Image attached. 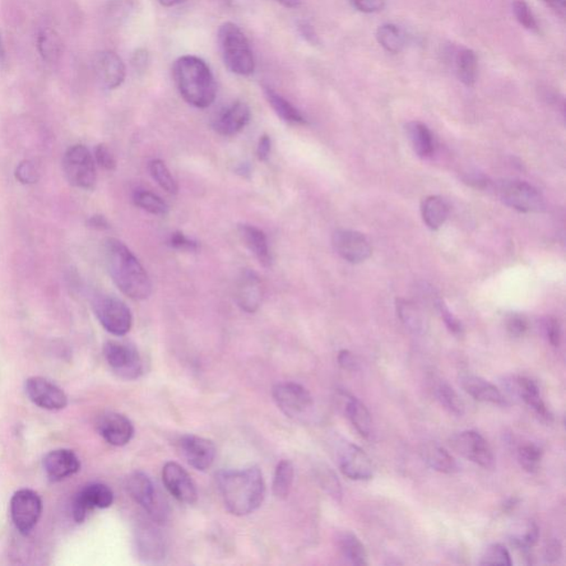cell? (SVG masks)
<instances>
[{
	"label": "cell",
	"instance_id": "1",
	"mask_svg": "<svg viewBox=\"0 0 566 566\" xmlns=\"http://www.w3.org/2000/svg\"><path fill=\"white\" fill-rule=\"evenodd\" d=\"M217 481L225 507L234 516H248L262 507L266 485L258 467L222 471Z\"/></svg>",
	"mask_w": 566,
	"mask_h": 566
},
{
	"label": "cell",
	"instance_id": "2",
	"mask_svg": "<svg viewBox=\"0 0 566 566\" xmlns=\"http://www.w3.org/2000/svg\"><path fill=\"white\" fill-rule=\"evenodd\" d=\"M104 258L110 276L122 294L137 301L150 298L153 290L150 277L122 241L106 239Z\"/></svg>",
	"mask_w": 566,
	"mask_h": 566
},
{
	"label": "cell",
	"instance_id": "3",
	"mask_svg": "<svg viewBox=\"0 0 566 566\" xmlns=\"http://www.w3.org/2000/svg\"><path fill=\"white\" fill-rule=\"evenodd\" d=\"M174 80L180 96L195 108L205 109L215 101V78L207 63L195 55H183L173 67Z\"/></svg>",
	"mask_w": 566,
	"mask_h": 566
},
{
	"label": "cell",
	"instance_id": "4",
	"mask_svg": "<svg viewBox=\"0 0 566 566\" xmlns=\"http://www.w3.org/2000/svg\"><path fill=\"white\" fill-rule=\"evenodd\" d=\"M218 43L224 63L229 71L238 76L253 74L254 62L252 47L244 31L233 22H225L218 30Z\"/></svg>",
	"mask_w": 566,
	"mask_h": 566
},
{
	"label": "cell",
	"instance_id": "5",
	"mask_svg": "<svg viewBox=\"0 0 566 566\" xmlns=\"http://www.w3.org/2000/svg\"><path fill=\"white\" fill-rule=\"evenodd\" d=\"M63 171L68 182L81 189H92L96 183L94 155L85 146L69 147L63 156Z\"/></svg>",
	"mask_w": 566,
	"mask_h": 566
},
{
	"label": "cell",
	"instance_id": "6",
	"mask_svg": "<svg viewBox=\"0 0 566 566\" xmlns=\"http://www.w3.org/2000/svg\"><path fill=\"white\" fill-rule=\"evenodd\" d=\"M127 490L131 498L146 510L156 523L164 522L167 505L151 478L143 472H133L127 480Z\"/></svg>",
	"mask_w": 566,
	"mask_h": 566
},
{
	"label": "cell",
	"instance_id": "7",
	"mask_svg": "<svg viewBox=\"0 0 566 566\" xmlns=\"http://www.w3.org/2000/svg\"><path fill=\"white\" fill-rule=\"evenodd\" d=\"M94 310L101 326L113 336L123 337L131 330L132 312L122 300L112 295L96 296Z\"/></svg>",
	"mask_w": 566,
	"mask_h": 566
},
{
	"label": "cell",
	"instance_id": "8",
	"mask_svg": "<svg viewBox=\"0 0 566 566\" xmlns=\"http://www.w3.org/2000/svg\"><path fill=\"white\" fill-rule=\"evenodd\" d=\"M496 194L505 205L519 212H541L545 207V198L537 192V189L521 180L499 182L496 185Z\"/></svg>",
	"mask_w": 566,
	"mask_h": 566
},
{
	"label": "cell",
	"instance_id": "9",
	"mask_svg": "<svg viewBox=\"0 0 566 566\" xmlns=\"http://www.w3.org/2000/svg\"><path fill=\"white\" fill-rule=\"evenodd\" d=\"M104 354L106 363L119 378L137 379L143 373V363L137 350L129 343L109 341L105 343Z\"/></svg>",
	"mask_w": 566,
	"mask_h": 566
},
{
	"label": "cell",
	"instance_id": "10",
	"mask_svg": "<svg viewBox=\"0 0 566 566\" xmlns=\"http://www.w3.org/2000/svg\"><path fill=\"white\" fill-rule=\"evenodd\" d=\"M272 396L279 410L290 419H299L313 407L312 395L300 384H277L272 389Z\"/></svg>",
	"mask_w": 566,
	"mask_h": 566
},
{
	"label": "cell",
	"instance_id": "11",
	"mask_svg": "<svg viewBox=\"0 0 566 566\" xmlns=\"http://www.w3.org/2000/svg\"><path fill=\"white\" fill-rule=\"evenodd\" d=\"M449 442L454 452L468 461L477 463L485 470H493L495 467L493 449L477 431H462V433L453 436Z\"/></svg>",
	"mask_w": 566,
	"mask_h": 566
},
{
	"label": "cell",
	"instance_id": "12",
	"mask_svg": "<svg viewBox=\"0 0 566 566\" xmlns=\"http://www.w3.org/2000/svg\"><path fill=\"white\" fill-rule=\"evenodd\" d=\"M43 501L30 489H21L12 495L11 514L13 524L22 535H28L39 521Z\"/></svg>",
	"mask_w": 566,
	"mask_h": 566
},
{
	"label": "cell",
	"instance_id": "13",
	"mask_svg": "<svg viewBox=\"0 0 566 566\" xmlns=\"http://www.w3.org/2000/svg\"><path fill=\"white\" fill-rule=\"evenodd\" d=\"M136 550L138 558L147 564L161 563L165 559L167 545L163 533L151 522L138 524L136 531Z\"/></svg>",
	"mask_w": 566,
	"mask_h": 566
},
{
	"label": "cell",
	"instance_id": "14",
	"mask_svg": "<svg viewBox=\"0 0 566 566\" xmlns=\"http://www.w3.org/2000/svg\"><path fill=\"white\" fill-rule=\"evenodd\" d=\"M25 391L29 400L44 410L60 411L68 405L66 393L57 385L44 378L28 379Z\"/></svg>",
	"mask_w": 566,
	"mask_h": 566
},
{
	"label": "cell",
	"instance_id": "15",
	"mask_svg": "<svg viewBox=\"0 0 566 566\" xmlns=\"http://www.w3.org/2000/svg\"><path fill=\"white\" fill-rule=\"evenodd\" d=\"M114 495L108 486L90 484L79 491L73 500L72 513L77 523L85 521L87 512L92 509H106L112 505Z\"/></svg>",
	"mask_w": 566,
	"mask_h": 566
},
{
	"label": "cell",
	"instance_id": "16",
	"mask_svg": "<svg viewBox=\"0 0 566 566\" xmlns=\"http://www.w3.org/2000/svg\"><path fill=\"white\" fill-rule=\"evenodd\" d=\"M179 446L183 457L195 470H210L216 457L215 444L210 439L187 435L179 439Z\"/></svg>",
	"mask_w": 566,
	"mask_h": 566
},
{
	"label": "cell",
	"instance_id": "17",
	"mask_svg": "<svg viewBox=\"0 0 566 566\" xmlns=\"http://www.w3.org/2000/svg\"><path fill=\"white\" fill-rule=\"evenodd\" d=\"M333 247L343 259L352 263L365 262L372 254L366 237L354 230H337L333 235Z\"/></svg>",
	"mask_w": 566,
	"mask_h": 566
},
{
	"label": "cell",
	"instance_id": "18",
	"mask_svg": "<svg viewBox=\"0 0 566 566\" xmlns=\"http://www.w3.org/2000/svg\"><path fill=\"white\" fill-rule=\"evenodd\" d=\"M163 482L166 489L179 503L193 504L197 500V490L192 478L176 462H167L163 468Z\"/></svg>",
	"mask_w": 566,
	"mask_h": 566
},
{
	"label": "cell",
	"instance_id": "19",
	"mask_svg": "<svg viewBox=\"0 0 566 566\" xmlns=\"http://www.w3.org/2000/svg\"><path fill=\"white\" fill-rule=\"evenodd\" d=\"M94 71L101 86L108 90L118 89L127 76L124 62L113 51H101L94 60Z\"/></svg>",
	"mask_w": 566,
	"mask_h": 566
},
{
	"label": "cell",
	"instance_id": "20",
	"mask_svg": "<svg viewBox=\"0 0 566 566\" xmlns=\"http://www.w3.org/2000/svg\"><path fill=\"white\" fill-rule=\"evenodd\" d=\"M96 429L102 438L115 447L125 446L134 435L131 420L118 412H105L97 420Z\"/></svg>",
	"mask_w": 566,
	"mask_h": 566
},
{
	"label": "cell",
	"instance_id": "21",
	"mask_svg": "<svg viewBox=\"0 0 566 566\" xmlns=\"http://www.w3.org/2000/svg\"><path fill=\"white\" fill-rule=\"evenodd\" d=\"M235 298L239 308L248 313L256 312L262 303L263 287L256 272L246 269L240 273L235 287Z\"/></svg>",
	"mask_w": 566,
	"mask_h": 566
},
{
	"label": "cell",
	"instance_id": "22",
	"mask_svg": "<svg viewBox=\"0 0 566 566\" xmlns=\"http://www.w3.org/2000/svg\"><path fill=\"white\" fill-rule=\"evenodd\" d=\"M343 475L352 480H369L373 477V465L368 454L354 444H346L340 453Z\"/></svg>",
	"mask_w": 566,
	"mask_h": 566
},
{
	"label": "cell",
	"instance_id": "23",
	"mask_svg": "<svg viewBox=\"0 0 566 566\" xmlns=\"http://www.w3.org/2000/svg\"><path fill=\"white\" fill-rule=\"evenodd\" d=\"M80 461L69 449L54 450L44 459V468L51 481H62L80 470Z\"/></svg>",
	"mask_w": 566,
	"mask_h": 566
},
{
	"label": "cell",
	"instance_id": "24",
	"mask_svg": "<svg viewBox=\"0 0 566 566\" xmlns=\"http://www.w3.org/2000/svg\"><path fill=\"white\" fill-rule=\"evenodd\" d=\"M249 120V106L245 102L238 101L217 115L213 121V129L221 136L233 137L245 129Z\"/></svg>",
	"mask_w": 566,
	"mask_h": 566
},
{
	"label": "cell",
	"instance_id": "25",
	"mask_svg": "<svg viewBox=\"0 0 566 566\" xmlns=\"http://www.w3.org/2000/svg\"><path fill=\"white\" fill-rule=\"evenodd\" d=\"M459 379H461L462 387L476 401L500 406L507 405V401L503 394L488 380L472 374H463Z\"/></svg>",
	"mask_w": 566,
	"mask_h": 566
},
{
	"label": "cell",
	"instance_id": "26",
	"mask_svg": "<svg viewBox=\"0 0 566 566\" xmlns=\"http://www.w3.org/2000/svg\"><path fill=\"white\" fill-rule=\"evenodd\" d=\"M238 229L245 245L257 258L260 264L266 268L271 267L272 257L266 234L252 225H240Z\"/></svg>",
	"mask_w": 566,
	"mask_h": 566
},
{
	"label": "cell",
	"instance_id": "27",
	"mask_svg": "<svg viewBox=\"0 0 566 566\" xmlns=\"http://www.w3.org/2000/svg\"><path fill=\"white\" fill-rule=\"evenodd\" d=\"M514 391L522 398L528 406H530L536 414L543 420H552V414L547 410L545 402L540 396L539 387H537L535 380L524 377H517L513 380Z\"/></svg>",
	"mask_w": 566,
	"mask_h": 566
},
{
	"label": "cell",
	"instance_id": "28",
	"mask_svg": "<svg viewBox=\"0 0 566 566\" xmlns=\"http://www.w3.org/2000/svg\"><path fill=\"white\" fill-rule=\"evenodd\" d=\"M421 456L430 468L442 473L458 471V463L446 449L437 444H426L421 448Z\"/></svg>",
	"mask_w": 566,
	"mask_h": 566
},
{
	"label": "cell",
	"instance_id": "29",
	"mask_svg": "<svg viewBox=\"0 0 566 566\" xmlns=\"http://www.w3.org/2000/svg\"><path fill=\"white\" fill-rule=\"evenodd\" d=\"M37 48L44 62L55 63L59 62L62 54V40L57 31L49 27H44L37 36Z\"/></svg>",
	"mask_w": 566,
	"mask_h": 566
},
{
	"label": "cell",
	"instance_id": "30",
	"mask_svg": "<svg viewBox=\"0 0 566 566\" xmlns=\"http://www.w3.org/2000/svg\"><path fill=\"white\" fill-rule=\"evenodd\" d=\"M264 95H266L269 104L271 105L278 117L285 121V122L292 124H304L307 122L298 109L295 108L285 97L278 95L271 87H264Z\"/></svg>",
	"mask_w": 566,
	"mask_h": 566
},
{
	"label": "cell",
	"instance_id": "31",
	"mask_svg": "<svg viewBox=\"0 0 566 566\" xmlns=\"http://www.w3.org/2000/svg\"><path fill=\"white\" fill-rule=\"evenodd\" d=\"M337 545L343 558L354 565H368L365 546L352 532H345L337 537Z\"/></svg>",
	"mask_w": 566,
	"mask_h": 566
},
{
	"label": "cell",
	"instance_id": "32",
	"mask_svg": "<svg viewBox=\"0 0 566 566\" xmlns=\"http://www.w3.org/2000/svg\"><path fill=\"white\" fill-rule=\"evenodd\" d=\"M346 415L352 425L355 427L357 433L362 437L369 438L372 434V419L364 404L355 397H350L346 404Z\"/></svg>",
	"mask_w": 566,
	"mask_h": 566
},
{
	"label": "cell",
	"instance_id": "33",
	"mask_svg": "<svg viewBox=\"0 0 566 566\" xmlns=\"http://www.w3.org/2000/svg\"><path fill=\"white\" fill-rule=\"evenodd\" d=\"M456 73L459 80L467 87L475 85L478 73L477 55L471 49L462 48L458 51L454 59Z\"/></svg>",
	"mask_w": 566,
	"mask_h": 566
},
{
	"label": "cell",
	"instance_id": "34",
	"mask_svg": "<svg viewBox=\"0 0 566 566\" xmlns=\"http://www.w3.org/2000/svg\"><path fill=\"white\" fill-rule=\"evenodd\" d=\"M407 134L417 155L420 157L431 155L434 151L433 136L425 124L420 122L408 124Z\"/></svg>",
	"mask_w": 566,
	"mask_h": 566
},
{
	"label": "cell",
	"instance_id": "35",
	"mask_svg": "<svg viewBox=\"0 0 566 566\" xmlns=\"http://www.w3.org/2000/svg\"><path fill=\"white\" fill-rule=\"evenodd\" d=\"M424 221L430 229H438L446 221L448 207L443 198L438 196L427 197L421 205Z\"/></svg>",
	"mask_w": 566,
	"mask_h": 566
},
{
	"label": "cell",
	"instance_id": "36",
	"mask_svg": "<svg viewBox=\"0 0 566 566\" xmlns=\"http://www.w3.org/2000/svg\"><path fill=\"white\" fill-rule=\"evenodd\" d=\"M295 468L290 461H281L278 463L273 478V494L279 499H286L289 495L294 485Z\"/></svg>",
	"mask_w": 566,
	"mask_h": 566
},
{
	"label": "cell",
	"instance_id": "37",
	"mask_svg": "<svg viewBox=\"0 0 566 566\" xmlns=\"http://www.w3.org/2000/svg\"><path fill=\"white\" fill-rule=\"evenodd\" d=\"M379 44L388 53L398 54L405 47L406 38L400 27L392 24L380 26L377 32Z\"/></svg>",
	"mask_w": 566,
	"mask_h": 566
},
{
	"label": "cell",
	"instance_id": "38",
	"mask_svg": "<svg viewBox=\"0 0 566 566\" xmlns=\"http://www.w3.org/2000/svg\"><path fill=\"white\" fill-rule=\"evenodd\" d=\"M133 202L143 211L155 216H165L170 211L169 205L163 199L155 194L147 192V190H137V192L134 193Z\"/></svg>",
	"mask_w": 566,
	"mask_h": 566
},
{
	"label": "cell",
	"instance_id": "39",
	"mask_svg": "<svg viewBox=\"0 0 566 566\" xmlns=\"http://www.w3.org/2000/svg\"><path fill=\"white\" fill-rule=\"evenodd\" d=\"M153 179L163 188L166 193L176 195L179 193V185L171 176L169 167L162 160H153L148 166Z\"/></svg>",
	"mask_w": 566,
	"mask_h": 566
},
{
	"label": "cell",
	"instance_id": "40",
	"mask_svg": "<svg viewBox=\"0 0 566 566\" xmlns=\"http://www.w3.org/2000/svg\"><path fill=\"white\" fill-rule=\"evenodd\" d=\"M436 395H437L438 401L444 406L445 410H447L450 414L456 416H462L465 414V404L458 396V394L454 392L453 387H450L448 384H439L437 389H436Z\"/></svg>",
	"mask_w": 566,
	"mask_h": 566
},
{
	"label": "cell",
	"instance_id": "41",
	"mask_svg": "<svg viewBox=\"0 0 566 566\" xmlns=\"http://www.w3.org/2000/svg\"><path fill=\"white\" fill-rule=\"evenodd\" d=\"M397 313L408 330L420 333L423 330V317L414 304L407 301H397Z\"/></svg>",
	"mask_w": 566,
	"mask_h": 566
},
{
	"label": "cell",
	"instance_id": "42",
	"mask_svg": "<svg viewBox=\"0 0 566 566\" xmlns=\"http://www.w3.org/2000/svg\"><path fill=\"white\" fill-rule=\"evenodd\" d=\"M518 459L524 470L537 472L541 463L542 450L535 444L522 445L518 450Z\"/></svg>",
	"mask_w": 566,
	"mask_h": 566
},
{
	"label": "cell",
	"instance_id": "43",
	"mask_svg": "<svg viewBox=\"0 0 566 566\" xmlns=\"http://www.w3.org/2000/svg\"><path fill=\"white\" fill-rule=\"evenodd\" d=\"M512 564V556H510L507 547L503 545H490L482 555L480 565H501L510 566Z\"/></svg>",
	"mask_w": 566,
	"mask_h": 566
},
{
	"label": "cell",
	"instance_id": "44",
	"mask_svg": "<svg viewBox=\"0 0 566 566\" xmlns=\"http://www.w3.org/2000/svg\"><path fill=\"white\" fill-rule=\"evenodd\" d=\"M319 480L322 488L326 489L327 493L333 496L334 499L338 501L342 499L340 481H338L336 473L330 468H323V470H320Z\"/></svg>",
	"mask_w": 566,
	"mask_h": 566
},
{
	"label": "cell",
	"instance_id": "45",
	"mask_svg": "<svg viewBox=\"0 0 566 566\" xmlns=\"http://www.w3.org/2000/svg\"><path fill=\"white\" fill-rule=\"evenodd\" d=\"M512 8L514 16H516L520 24L529 30L537 29L536 18L533 16L530 7L528 6V4L524 2V0H514Z\"/></svg>",
	"mask_w": 566,
	"mask_h": 566
},
{
	"label": "cell",
	"instance_id": "46",
	"mask_svg": "<svg viewBox=\"0 0 566 566\" xmlns=\"http://www.w3.org/2000/svg\"><path fill=\"white\" fill-rule=\"evenodd\" d=\"M40 171L38 166L30 161L21 162L16 169V179L21 184L30 185L38 182Z\"/></svg>",
	"mask_w": 566,
	"mask_h": 566
},
{
	"label": "cell",
	"instance_id": "47",
	"mask_svg": "<svg viewBox=\"0 0 566 566\" xmlns=\"http://www.w3.org/2000/svg\"><path fill=\"white\" fill-rule=\"evenodd\" d=\"M537 539H539V529L536 523H531L528 528V531L522 537H513L512 545L521 550L531 549L535 546Z\"/></svg>",
	"mask_w": 566,
	"mask_h": 566
},
{
	"label": "cell",
	"instance_id": "48",
	"mask_svg": "<svg viewBox=\"0 0 566 566\" xmlns=\"http://www.w3.org/2000/svg\"><path fill=\"white\" fill-rule=\"evenodd\" d=\"M96 162L102 169L106 171H114L117 167V160L113 155V153L110 151V148L104 144L96 146L95 152Z\"/></svg>",
	"mask_w": 566,
	"mask_h": 566
},
{
	"label": "cell",
	"instance_id": "49",
	"mask_svg": "<svg viewBox=\"0 0 566 566\" xmlns=\"http://www.w3.org/2000/svg\"><path fill=\"white\" fill-rule=\"evenodd\" d=\"M438 309L440 314H442V318L446 324L448 330L454 334V336L461 337L463 333V327L461 321L454 317V315L450 312L449 309L446 305L444 304L443 301H438Z\"/></svg>",
	"mask_w": 566,
	"mask_h": 566
},
{
	"label": "cell",
	"instance_id": "50",
	"mask_svg": "<svg viewBox=\"0 0 566 566\" xmlns=\"http://www.w3.org/2000/svg\"><path fill=\"white\" fill-rule=\"evenodd\" d=\"M507 330L513 337H521L528 331V321L521 315L513 314L508 319Z\"/></svg>",
	"mask_w": 566,
	"mask_h": 566
},
{
	"label": "cell",
	"instance_id": "51",
	"mask_svg": "<svg viewBox=\"0 0 566 566\" xmlns=\"http://www.w3.org/2000/svg\"><path fill=\"white\" fill-rule=\"evenodd\" d=\"M169 244L175 249L190 250V252H194V250L198 248L196 241L188 239L187 236L179 233V231L171 235Z\"/></svg>",
	"mask_w": 566,
	"mask_h": 566
},
{
	"label": "cell",
	"instance_id": "52",
	"mask_svg": "<svg viewBox=\"0 0 566 566\" xmlns=\"http://www.w3.org/2000/svg\"><path fill=\"white\" fill-rule=\"evenodd\" d=\"M352 3L357 11L372 13L382 11L387 0H352Z\"/></svg>",
	"mask_w": 566,
	"mask_h": 566
},
{
	"label": "cell",
	"instance_id": "53",
	"mask_svg": "<svg viewBox=\"0 0 566 566\" xmlns=\"http://www.w3.org/2000/svg\"><path fill=\"white\" fill-rule=\"evenodd\" d=\"M547 340L552 345L558 347L561 345V326L558 320L551 318L545 323Z\"/></svg>",
	"mask_w": 566,
	"mask_h": 566
},
{
	"label": "cell",
	"instance_id": "54",
	"mask_svg": "<svg viewBox=\"0 0 566 566\" xmlns=\"http://www.w3.org/2000/svg\"><path fill=\"white\" fill-rule=\"evenodd\" d=\"M131 62L134 71L137 73L146 72L148 62H150L147 51L146 49H137L136 53L133 54Z\"/></svg>",
	"mask_w": 566,
	"mask_h": 566
},
{
	"label": "cell",
	"instance_id": "55",
	"mask_svg": "<svg viewBox=\"0 0 566 566\" xmlns=\"http://www.w3.org/2000/svg\"><path fill=\"white\" fill-rule=\"evenodd\" d=\"M271 151V137L264 134L260 137L257 146V156L260 161H267Z\"/></svg>",
	"mask_w": 566,
	"mask_h": 566
},
{
	"label": "cell",
	"instance_id": "56",
	"mask_svg": "<svg viewBox=\"0 0 566 566\" xmlns=\"http://www.w3.org/2000/svg\"><path fill=\"white\" fill-rule=\"evenodd\" d=\"M338 364L341 365V368L347 370H354L357 369V362L354 354L351 352L343 350L338 354Z\"/></svg>",
	"mask_w": 566,
	"mask_h": 566
},
{
	"label": "cell",
	"instance_id": "57",
	"mask_svg": "<svg viewBox=\"0 0 566 566\" xmlns=\"http://www.w3.org/2000/svg\"><path fill=\"white\" fill-rule=\"evenodd\" d=\"M561 554H562V547H561L560 542L556 540L551 541L546 547V560L549 562H554V561H558L561 558Z\"/></svg>",
	"mask_w": 566,
	"mask_h": 566
},
{
	"label": "cell",
	"instance_id": "58",
	"mask_svg": "<svg viewBox=\"0 0 566 566\" xmlns=\"http://www.w3.org/2000/svg\"><path fill=\"white\" fill-rule=\"evenodd\" d=\"M552 11L558 13L559 16H565V0H543Z\"/></svg>",
	"mask_w": 566,
	"mask_h": 566
},
{
	"label": "cell",
	"instance_id": "59",
	"mask_svg": "<svg viewBox=\"0 0 566 566\" xmlns=\"http://www.w3.org/2000/svg\"><path fill=\"white\" fill-rule=\"evenodd\" d=\"M89 224L91 227H94L96 229H108L109 222L105 220L104 216H95L92 217Z\"/></svg>",
	"mask_w": 566,
	"mask_h": 566
},
{
	"label": "cell",
	"instance_id": "60",
	"mask_svg": "<svg viewBox=\"0 0 566 566\" xmlns=\"http://www.w3.org/2000/svg\"><path fill=\"white\" fill-rule=\"evenodd\" d=\"M301 30H303V35L307 37V39L309 41H312V43H315V38H317V37H315L314 31L312 30V28H311V26H301Z\"/></svg>",
	"mask_w": 566,
	"mask_h": 566
},
{
	"label": "cell",
	"instance_id": "61",
	"mask_svg": "<svg viewBox=\"0 0 566 566\" xmlns=\"http://www.w3.org/2000/svg\"><path fill=\"white\" fill-rule=\"evenodd\" d=\"M277 2L287 8H296L300 6L303 0H277Z\"/></svg>",
	"mask_w": 566,
	"mask_h": 566
},
{
	"label": "cell",
	"instance_id": "62",
	"mask_svg": "<svg viewBox=\"0 0 566 566\" xmlns=\"http://www.w3.org/2000/svg\"><path fill=\"white\" fill-rule=\"evenodd\" d=\"M159 2L162 4V6L174 7V6H178V4L187 2V0H159Z\"/></svg>",
	"mask_w": 566,
	"mask_h": 566
},
{
	"label": "cell",
	"instance_id": "63",
	"mask_svg": "<svg viewBox=\"0 0 566 566\" xmlns=\"http://www.w3.org/2000/svg\"><path fill=\"white\" fill-rule=\"evenodd\" d=\"M4 63H6V50H4L2 35H0V66Z\"/></svg>",
	"mask_w": 566,
	"mask_h": 566
},
{
	"label": "cell",
	"instance_id": "64",
	"mask_svg": "<svg viewBox=\"0 0 566 566\" xmlns=\"http://www.w3.org/2000/svg\"><path fill=\"white\" fill-rule=\"evenodd\" d=\"M517 504H518L517 499H510L508 503L504 504L505 512H512V510L514 509V507H516Z\"/></svg>",
	"mask_w": 566,
	"mask_h": 566
}]
</instances>
